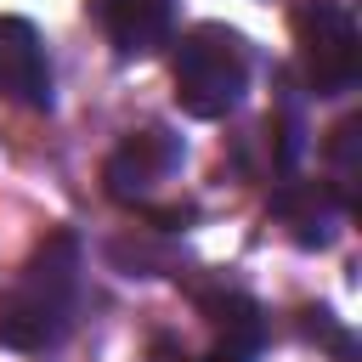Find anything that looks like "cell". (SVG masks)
Instances as JSON below:
<instances>
[{
	"mask_svg": "<svg viewBox=\"0 0 362 362\" xmlns=\"http://www.w3.org/2000/svg\"><path fill=\"white\" fill-rule=\"evenodd\" d=\"M90 11L119 57H147L175 28V0H90Z\"/></svg>",
	"mask_w": 362,
	"mask_h": 362,
	"instance_id": "obj_6",
	"label": "cell"
},
{
	"mask_svg": "<svg viewBox=\"0 0 362 362\" xmlns=\"http://www.w3.org/2000/svg\"><path fill=\"white\" fill-rule=\"evenodd\" d=\"M0 96L23 107H51V62L23 17H0Z\"/></svg>",
	"mask_w": 362,
	"mask_h": 362,
	"instance_id": "obj_5",
	"label": "cell"
},
{
	"mask_svg": "<svg viewBox=\"0 0 362 362\" xmlns=\"http://www.w3.org/2000/svg\"><path fill=\"white\" fill-rule=\"evenodd\" d=\"M198 362H249V356H238V351H226V345H215L209 356H198Z\"/></svg>",
	"mask_w": 362,
	"mask_h": 362,
	"instance_id": "obj_10",
	"label": "cell"
},
{
	"mask_svg": "<svg viewBox=\"0 0 362 362\" xmlns=\"http://www.w3.org/2000/svg\"><path fill=\"white\" fill-rule=\"evenodd\" d=\"M198 311H204V322L221 334V345L226 351H238V356H249L260 339H266V322H260V305L249 300V294H232V288H215V294H204L198 300Z\"/></svg>",
	"mask_w": 362,
	"mask_h": 362,
	"instance_id": "obj_8",
	"label": "cell"
},
{
	"mask_svg": "<svg viewBox=\"0 0 362 362\" xmlns=\"http://www.w3.org/2000/svg\"><path fill=\"white\" fill-rule=\"evenodd\" d=\"M356 141H362V124L345 119L328 141V170H334V187H339V204H356Z\"/></svg>",
	"mask_w": 362,
	"mask_h": 362,
	"instance_id": "obj_9",
	"label": "cell"
},
{
	"mask_svg": "<svg viewBox=\"0 0 362 362\" xmlns=\"http://www.w3.org/2000/svg\"><path fill=\"white\" fill-rule=\"evenodd\" d=\"M74 294H79V243L68 232H51L28 255L23 277L0 294V345L11 351L57 345L74 317Z\"/></svg>",
	"mask_w": 362,
	"mask_h": 362,
	"instance_id": "obj_1",
	"label": "cell"
},
{
	"mask_svg": "<svg viewBox=\"0 0 362 362\" xmlns=\"http://www.w3.org/2000/svg\"><path fill=\"white\" fill-rule=\"evenodd\" d=\"M175 164H181V141L170 136V130H136V136H124L119 147H113V158H107V192L119 198V204H153V192L175 175Z\"/></svg>",
	"mask_w": 362,
	"mask_h": 362,
	"instance_id": "obj_4",
	"label": "cell"
},
{
	"mask_svg": "<svg viewBox=\"0 0 362 362\" xmlns=\"http://www.w3.org/2000/svg\"><path fill=\"white\" fill-rule=\"evenodd\" d=\"M339 198L322 187V181H283L277 192H272V215L288 226V238L294 243H305V249H322V243H334V226H339Z\"/></svg>",
	"mask_w": 362,
	"mask_h": 362,
	"instance_id": "obj_7",
	"label": "cell"
},
{
	"mask_svg": "<svg viewBox=\"0 0 362 362\" xmlns=\"http://www.w3.org/2000/svg\"><path fill=\"white\" fill-rule=\"evenodd\" d=\"M294 51H300V74L317 96L356 90L362 40H356V23L339 0H300L294 6Z\"/></svg>",
	"mask_w": 362,
	"mask_h": 362,
	"instance_id": "obj_3",
	"label": "cell"
},
{
	"mask_svg": "<svg viewBox=\"0 0 362 362\" xmlns=\"http://www.w3.org/2000/svg\"><path fill=\"white\" fill-rule=\"evenodd\" d=\"M249 90V45L226 23H198L187 28L175 51V102L192 119H221L243 102Z\"/></svg>",
	"mask_w": 362,
	"mask_h": 362,
	"instance_id": "obj_2",
	"label": "cell"
}]
</instances>
